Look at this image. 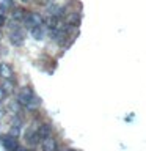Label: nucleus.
I'll return each mask as SVG.
<instances>
[{
    "label": "nucleus",
    "mask_w": 146,
    "mask_h": 151,
    "mask_svg": "<svg viewBox=\"0 0 146 151\" xmlns=\"http://www.w3.org/2000/svg\"><path fill=\"white\" fill-rule=\"evenodd\" d=\"M0 145L3 146L5 151H17V148H19L17 137H14L11 134H2L0 135Z\"/></svg>",
    "instance_id": "3"
},
{
    "label": "nucleus",
    "mask_w": 146,
    "mask_h": 151,
    "mask_svg": "<svg viewBox=\"0 0 146 151\" xmlns=\"http://www.w3.org/2000/svg\"><path fill=\"white\" fill-rule=\"evenodd\" d=\"M0 36H2V35H0Z\"/></svg>",
    "instance_id": "15"
},
{
    "label": "nucleus",
    "mask_w": 146,
    "mask_h": 151,
    "mask_svg": "<svg viewBox=\"0 0 146 151\" xmlns=\"http://www.w3.org/2000/svg\"><path fill=\"white\" fill-rule=\"evenodd\" d=\"M17 102L22 107H25L27 110H38L41 106V99L36 96L30 87L21 88V91L17 93Z\"/></svg>",
    "instance_id": "1"
},
{
    "label": "nucleus",
    "mask_w": 146,
    "mask_h": 151,
    "mask_svg": "<svg viewBox=\"0 0 146 151\" xmlns=\"http://www.w3.org/2000/svg\"><path fill=\"white\" fill-rule=\"evenodd\" d=\"M36 25H44V16L36 11H27L25 16H24V21H22V27L24 30H28L30 32L33 27Z\"/></svg>",
    "instance_id": "2"
},
{
    "label": "nucleus",
    "mask_w": 146,
    "mask_h": 151,
    "mask_svg": "<svg viewBox=\"0 0 146 151\" xmlns=\"http://www.w3.org/2000/svg\"><path fill=\"white\" fill-rule=\"evenodd\" d=\"M28 33L31 35L33 40L41 41V40H44V36L47 35V30H46V27H44V25H36V27H33Z\"/></svg>",
    "instance_id": "9"
},
{
    "label": "nucleus",
    "mask_w": 146,
    "mask_h": 151,
    "mask_svg": "<svg viewBox=\"0 0 146 151\" xmlns=\"http://www.w3.org/2000/svg\"><path fill=\"white\" fill-rule=\"evenodd\" d=\"M6 96H8V93H6V90H5L2 85H0V104H2L5 99H6Z\"/></svg>",
    "instance_id": "10"
},
{
    "label": "nucleus",
    "mask_w": 146,
    "mask_h": 151,
    "mask_svg": "<svg viewBox=\"0 0 146 151\" xmlns=\"http://www.w3.org/2000/svg\"><path fill=\"white\" fill-rule=\"evenodd\" d=\"M63 151H77V150H74V148H64Z\"/></svg>",
    "instance_id": "13"
},
{
    "label": "nucleus",
    "mask_w": 146,
    "mask_h": 151,
    "mask_svg": "<svg viewBox=\"0 0 146 151\" xmlns=\"http://www.w3.org/2000/svg\"><path fill=\"white\" fill-rule=\"evenodd\" d=\"M41 146H42V150H44V151H60L58 140H57L54 135L49 137V139H46V140H42Z\"/></svg>",
    "instance_id": "7"
},
{
    "label": "nucleus",
    "mask_w": 146,
    "mask_h": 151,
    "mask_svg": "<svg viewBox=\"0 0 146 151\" xmlns=\"http://www.w3.org/2000/svg\"><path fill=\"white\" fill-rule=\"evenodd\" d=\"M36 127L38 126L28 127V131L25 132V140H27V143L30 145V146H36V145L41 143L39 137H38V134H36Z\"/></svg>",
    "instance_id": "6"
},
{
    "label": "nucleus",
    "mask_w": 146,
    "mask_h": 151,
    "mask_svg": "<svg viewBox=\"0 0 146 151\" xmlns=\"http://www.w3.org/2000/svg\"><path fill=\"white\" fill-rule=\"evenodd\" d=\"M3 116V109H0V118Z\"/></svg>",
    "instance_id": "14"
},
{
    "label": "nucleus",
    "mask_w": 146,
    "mask_h": 151,
    "mask_svg": "<svg viewBox=\"0 0 146 151\" xmlns=\"http://www.w3.org/2000/svg\"><path fill=\"white\" fill-rule=\"evenodd\" d=\"M0 77L5 82H13L14 79V71L11 68V65L6 63V61H0Z\"/></svg>",
    "instance_id": "5"
},
{
    "label": "nucleus",
    "mask_w": 146,
    "mask_h": 151,
    "mask_svg": "<svg viewBox=\"0 0 146 151\" xmlns=\"http://www.w3.org/2000/svg\"><path fill=\"white\" fill-rule=\"evenodd\" d=\"M31 0H21V3H24V5H27V3H30Z\"/></svg>",
    "instance_id": "12"
},
{
    "label": "nucleus",
    "mask_w": 146,
    "mask_h": 151,
    "mask_svg": "<svg viewBox=\"0 0 146 151\" xmlns=\"http://www.w3.org/2000/svg\"><path fill=\"white\" fill-rule=\"evenodd\" d=\"M36 134H38L41 142L49 139V137H52V134H54V126H52L50 123H41V124H38V127H36Z\"/></svg>",
    "instance_id": "4"
},
{
    "label": "nucleus",
    "mask_w": 146,
    "mask_h": 151,
    "mask_svg": "<svg viewBox=\"0 0 146 151\" xmlns=\"http://www.w3.org/2000/svg\"><path fill=\"white\" fill-rule=\"evenodd\" d=\"M25 9H24L22 6H13L11 8V21L13 22H17V24H22V21H24V16H25Z\"/></svg>",
    "instance_id": "8"
},
{
    "label": "nucleus",
    "mask_w": 146,
    "mask_h": 151,
    "mask_svg": "<svg viewBox=\"0 0 146 151\" xmlns=\"http://www.w3.org/2000/svg\"><path fill=\"white\" fill-rule=\"evenodd\" d=\"M17 151H31V150H27V148H22V146H19Z\"/></svg>",
    "instance_id": "11"
}]
</instances>
